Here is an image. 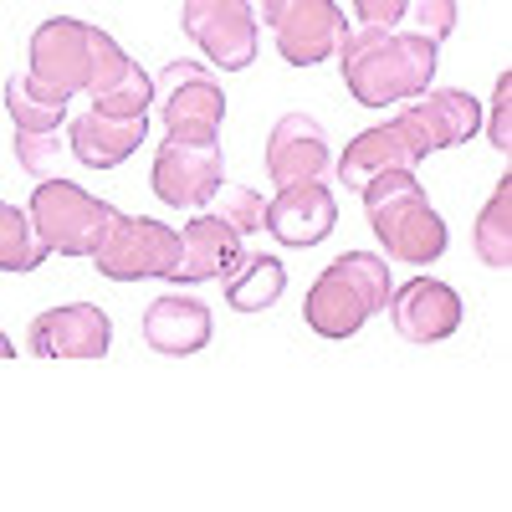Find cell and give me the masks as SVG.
Masks as SVG:
<instances>
[{
    "label": "cell",
    "mask_w": 512,
    "mask_h": 512,
    "mask_svg": "<svg viewBox=\"0 0 512 512\" xmlns=\"http://www.w3.org/2000/svg\"><path fill=\"white\" fill-rule=\"evenodd\" d=\"M441 41L400 31V26H354L338 36V67H344V88L364 108H395L431 88Z\"/></svg>",
    "instance_id": "1"
},
{
    "label": "cell",
    "mask_w": 512,
    "mask_h": 512,
    "mask_svg": "<svg viewBox=\"0 0 512 512\" xmlns=\"http://www.w3.org/2000/svg\"><path fill=\"white\" fill-rule=\"evenodd\" d=\"M359 195L384 256H395L405 267H431L446 256L451 231L441 210L431 205V195H425V185L415 180V169H379L374 180L359 185Z\"/></svg>",
    "instance_id": "2"
},
{
    "label": "cell",
    "mask_w": 512,
    "mask_h": 512,
    "mask_svg": "<svg viewBox=\"0 0 512 512\" xmlns=\"http://www.w3.org/2000/svg\"><path fill=\"white\" fill-rule=\"evenodd\" d=\"M390 262L374 251H344L318 272V282L303 297V318L318 338H354L374 313L390 303Z\"/></svg>",
    "instance_id": "3"
},
{
    "label": "cell",
    "mask_w": 512,
    "mask_h": 512,
    "mask_svg": "<svg viewBox=\"0 0 512 512\" xmlns=\"http://www.w3.org/2000/svg\"><path fill=\"white\" fill-rule=\"evenodd\" d=\"M26 216H31L36 236L47 241L52 256H93V246L103 241V231L113 226L118 210L103 195L52 175V180H41L31 190V210H26Z\"/></svg>",
    "instance_id": "4"
},
{
    "label": "cell",
    "mask_w": 512,
    "mask_h": 512,
    "mask_svg": "<svg viewBox=\"0 0 512 512\" xmlns=\"http://www.w3.org/2000/svg\"><path fill=\"white\" fill-rule=\"evenodd\" d=\"M180 262V231H169L154 216H113V226L103 231V241L93 246V267L108 282H149V277H169Z\"/></svg>",
    "instance_id": "5"
},
{
    "label": "cell",
    "mask_w": 512,
    "mask_h": 512,
    "mask_svg": "<svg viewBox=\"0 0 512 512\" xmlns=\"http://www.w3.org/2000/svg\"><path fill=\"white\" fill-rule=\"evenodd\" d=\"M154 103L169 139H221L226 93L205 62H169L154 77Z\"/></svg>",
    "instance_id": "6"
},
{
    "label": "cell",
    "mask_w": 512,
    "mask_h": 512,
    "mask_svg": "<svg viewBox=\"0 0 512 512\" xmlns=\"http://www.w3.org/2000/svg\"><path fill=\"white\" fill-rule=\"evenodd\" d=\"M93 67V26L77 16H52L31 31L26 47V77L36 82L47 98L72 103V93H82Z\"/></svg>",
    "instance_id": "7"
},
{
    "label": "cell",
    "mask_w": 512,
    "mask_h": 512,
    "mask_svg": "<svg viewBox=\"0 0 512 512\" xmlns=\"http://www.w3.org/2000/svg\"><path fill=\"white\" fill-rule=\"evenodd\" d=\"M226 180V159H221V139H169L154 149V169H149V190L169 205V210H200L210 205V195Z\"/></svg>",
    "instance_id": "8"
},
{
    "label": "cell",
    "mask_w": 512,
    "mask_h": 512,
    "mask_svg": "<svg viewBox=\"0 0 512 512\" xmlns=\"http://www.w3.org/2000/svg\"><path fill=\"white\" fill-rule=\"evenodd\" d=\"M256 26H272L287 67H318L323 57L338 52V36L349 31L344 11L333 0H262Z\"/></svg>",
    "instance_id": "9"
},
{
    "label": "cell",
    "mask_w": 512,
    "mask_h": 512,
    "mask_svg": "<svg viewBox=\"0 0 512 512\" xmlns=\"http://www.w3.org/2000/svg\"><path fill=\"white\" fill-rule=\"evenodd\" d=\"M180 31L221 72H246L256 62V11L246 0H185Z\"/></svg>",
    "instance_id": "10"
},
{
    "label": "cell",
    "mask_w": 512,
    "mask_h": 512,
    "mask_svg": "<svg viewBox=\"0 0 512 512\" xmlns=\"http://www.w3.org/2000/svg\"><path fill=\"white\" fill-rule=\"evenodd\" d=\"M82 93L93 98V113H108V118H139L154 108V77L128 57L108 31L93 26V67H88V82Z\"/></svg>",
    "instance_id": "11"
},
{
    "label": "cell",
    "mask_w": 512,
    "mask_h": 512,
    "mask_svg": "<svg viewBox=\"0 0 512 512\" xmlns=\"http://www.w3.org/2000/svg\"><path fill=\"white\" fill-rule=\"evenodd\" d=\"M384 313H390L405 344H441V338H451L461 328V292L446 287L441 277H410V282L390 287Z\"/></svg>",
    "instance_id": "12"
},
{
    "label": "cell",
    "mask_w": 512,
    "mask_h": 512,
    "mask_svg": "<svg viewBox=\"0 0 512 512\" xmlns=\"http://www.w3.org/2000/svg\"><path fill=\"white\" fill-rule=\"evenodd\" d=\"M400 123L410 128V139L420 144V154L431 159L441 149L472 144L482 134V98L461 93V88H441V93L425 88L420 98H410V108L400 113Z\"/></svg>",
    "instance_id": "13"
},
{
    "label": "cell",
    "mask_w": 512,
    "mask_h": 512,
    "mask_svg": "<svg viewBox=\"0 0 512 512\" xmlns=\"http://www.w3.org/2000/svg\"><path fill=\"white\" fill-rule=\"evenodd\" d=\"M113 349V323L98 303H62L31 323L36 359H103Z\"/></svg>",
    "instance_id": "14"
},
{
    "label": "cell",
    "mask_w": 512,
    "mask_h": 512,
    "mask_svg": "<svg viewBox=\"0 0 512 512\" xmlns=\"http://www.w3.org/2000/svg\"><path fill=\"white\" fill-rule=\"evenodd\" d=\"M328 164H333V149H328V134L318 128V118L282 113L272 123V134H267V175H272L277 190L323 180Z\"/></svg>",
    "instance_id": "15"
},
{
    "label": "cell",
    "mask_w": 512,
    "mask_h": 512,
    "mask_svg": "<svg viewBox=\"0 0 512 512\" xmlns=\"http://www.w3.org/2000/svg\"><path fill=\"white\" fill-rule=\"evenodd\" d=\"M262 226L292 246V251H303V246H318L333 236L338 226V200L323 180H308V185H287L272 195V205L262 210Z\"/></svg>",
    "instance_id": "16"
},
{
    "label": "cell",
    "mask_w": 512,
    "mask_h": 512,
    "mask_svg": "<svg viewBox=\"0 0 512 512\" xmlns=\"http://www.w3.org/2000/svg\"><path fill=\"white\" fill-rule=\"evenodd\" d=\"M241 236L221 221V216H195L190 210V226L180 231V262L164 282H180V287H200V282H221L236 262H241Z\"/></svg>",
    "instance_id": "17"
},
{
    "label": "cell",
    "mask_w": 512,
    "mask_h": 512,
    "mask_svg": "<svg viewBox=\"0 0 512 512\" xmlns=\"http://www.w3.org/2000/svg\"><path fill=\"white\" fill-rule=\"evenodd\" d=\"M420 159H425L420 144L410 139V128H405L400 113H395V118H384V123L364 128V134H354L349 149L333 159V169H338V180H344L349 190H359L364 180L379 175V169H415Z\"/></svg>",
    "instance_id": "18"
},
{
    "label": "cell",
    "mask_w": 512,
    "mask_h": 512,
    "mask_svg": "<svg viewBox=\"0 0 512 512\" xmlns=\"http://www.w3.org/2000/svg\"><path fill=\"white\" fill-rule=\"evenodd\" d=\"M210 333H216V318L200 297H154L144 308V344L164 359H185V354H200L210 344Z\"/></svg>",
    "instance_id": "19"
},
{
    "label": "cell",
    "mask_w": 512,
    "mask_h": 512,
    "mask_svg": "<svg viewBox=\"0 0 512 512\" xmlns=\"http://www.w3.org/2000/svg\"><path fill=\"white\" fill-rule=\"evenodd\" d=\"M149 134V113L139 118H108V113H77L72 118V139H67V154L88 169H113L134 154Z\"/></svg>",
    "instance_id": "20"
},
{
    "label": "cell",
    "mask_w": 512,
    "mask_h": 512,
    "mask_svg": "<svg viewBox=\"0 0 512 512\" xmlns=\"http://www.w3.org/2000/svg\"><path fill=\"white\" fill-rule=\"evenodd\" d=\"M221 282H226V303L236 313H267L287 292V267L277 256H241Z\"/></svg>",
    "instance_id": "21"
},
{
    "label": "cell",
    "mask_w": 512,
    "mask_h": 512,
    "mask_svg": "<svg viewBox=\"0 0 512 512\" xmlns=\"http://www.w3.org/2000/svg\"><path fill=\"white\" fill-rule=\"evenodd\" d=\"M472 246H477V256H482L492 272H507V267H512V180H507V175L497 180L492 200L477 210Z\"/></svg>",
    "instance_id": "22"
},
{
    "label": "cell",
    "mask_w": 512,
    "mask_h": 512,
    "mask_svg": "<svg viewBox=\"0 0 512 512\" xmlns=\"http://www.w3.org/2000/svg\"><path fill=\"white\" fill-rule=\"evenodd\" d=\"M67 108H72V103L47 98L26 72H16V77L6 82V113L16 118V128H31V134H62V123L72 118Z\"/></svg>",
    "instance_id": "23"
},
{
    "label": "cell",
    "mask_w": 512,
    "mask_h": 512,
    "mask_svg": "<svg viewBox=\"0 0 512 512\" xmlns=\"http://www.w3.org/2000/svg\"><path fill=\"white\" fill-rule=\"evenodd\" d=\"M47 241L36 236L31 216L21 205L0 200V272H36L41 262H47Z\"/></svg>",
    "instance_id": "24"
},
{
    "label": "cell",
    "mask_w": 512,
    "mask_h": 512,
    "mask_svg": "<svg viewBox=\"0 0 512 512\" xmlns=\"http://www.w3.org/2000/svg\"><path fill=\"white\" fill-rule=\"evenodd\" d=\"M262 210H267V200L256 195L251 185H226V180H221V190L210 195V216H221L236 236L262 231Z\"/></svg>",
    "instance_id": "25"
},
{
    "label": "cell",
    "mask_w": 512,
    "mask_h": 512,
    "mask_svg": "<svg viewBox=\"0 0 512 512\" xmlns=\"http://www.w3.org/2000/svg\"><path fill=\"white\" fill-rule=\"evenodd\" d=\"M67 154V144L57 134H31V128H16V164L36 180H52L57 159Z\"/></svg>",
    "instance_id": "26"
},
{
    "label": "cell",
    "mask_w": 512,
    "mask_h": 512,
    "mask_svg": "<svg viewBox=\"0 0 512 512\" xmlns=\"http://www.w3.org/2000/svg\"><path fill=\"white\" fill-rule=\"evenodd\" d=\"M405 21L431 36V41H446L456 31V0H405Z\"/></svg>",
    "instance_id": "27"
},
{
    "label": "cell",
    "mask_w": 512,
    "mask_h": 512,
    "mask_svg": "<svg viewBox=\"0 0 512 512\" xmlns=\"http://www.w3.org/2000/svg\"><path fill=\"white\" fill-rule=\"evenodd\" d=\"M507 93H512V77L502 72L497 77V98H492V113H482V128H487V139L507 154L512 149V134H507Z\"/></svg>",
    "instance_id": "28"
},
{
    "label": "cell",
    "mask_w": 512,
    "mask_h": 512,
    "mask_svg": "<svg viewBox=\"0 0 512 512\" xmlns=\"http://www.w3.org/2000/svg\"><path fill=\"white\" fill-rule=\"evenodd\" d=\"M354 16L359 26H400L405 21V0H354Z\"/></svg>",
    "instance_id": "29"
},
{
    "label": "cell",
    "mask_w": 512,
    "mask_h": 512,
    "mask_svg": "<svg viewBox=\"0 0 512 512\" xmlns=\"http://www.w3.org/2000/svg\"><path fill=\"white\" fill-rule=\"evenodd\" d=\"M0 359H16V344H11V333L0 328Z\"/></svg>",
    "instance_id": "30"
}]
</instances>
